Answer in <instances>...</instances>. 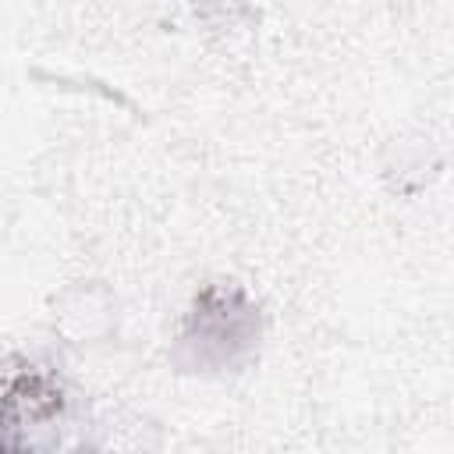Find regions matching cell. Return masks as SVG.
I'll list each match as a JSON object with an SVG mask.
<instances>
[{"label": "cell", "instance_id": "obj_1", "mask_svg": "<svg viewBox=\"0 0 454 454\" xmlns=\"http://www.w3.org/2000/svg\"><path fill=\"white\" fill-rule=\"evenodd\" d=\"M259 337V309L252 298L238 287L209 284L177 337V362L184 369H202V372H220L234 369L248 358Z\"/></svg>", "mask_w": 454, "mask_h": 454}, {"label": "cell", "instance_id": "obj_2", "mask_svg": "<svg viewBox=\"0 0 454 454\" xmlns=\"http://www.w3.org/2000/svg\"><path fill=\"white\" fill-rule=\"evenodd\" d=\"M64 411V390L53 376L25 369L0 397V450L39 447V433L53 429Z\"/></svg>", "mask_w": 454, "mask_h": 454}]
</instances>
